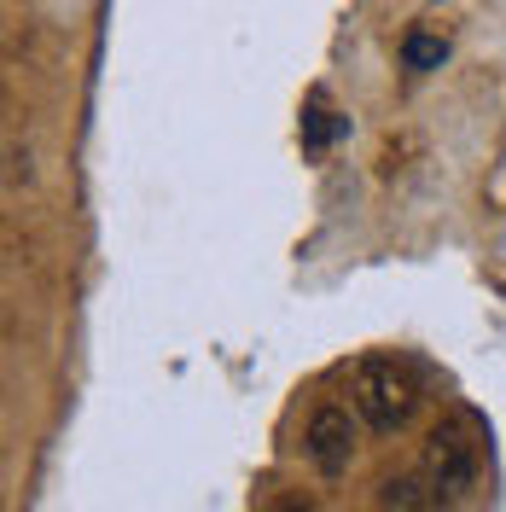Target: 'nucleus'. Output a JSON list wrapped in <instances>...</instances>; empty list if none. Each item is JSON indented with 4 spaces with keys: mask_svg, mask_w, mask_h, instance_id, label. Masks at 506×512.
Returning a JSON list of instances; mask_svg holds the SVG:
<instances>
[{
    "mask_svg": "<svg viewBox=\"0 0 506 512\" xmlns=\"http://www.w3.org/2000/svg\"><path fill=\"white\" fill-rule=\"evenodd\" d=\"M413 402H419V390L413 379L396 367V361H361L355 367V414L367 419L373 431H402L413 419Z\"/></svg>",
    "mask_w": 506,
    "mask_h": 512,
    "instance_id": "1",
    "label": "nucleus"
},
{
    "mask_svg": "<svg viewBox=\"0 0 506 512\" xmlns=\"http://www.w3.org/2000/svg\"><path fill=\"white\" fill-rule=\"evenodd\" d=\"M425 478L437 483V495H466L477 478V448L466 443V431L460 425H437L431 431V443H425Z\"/></svg>",
    "mask_w": 506,
    "mask_h": 512,
    "instance_id": "2",
    "label": "nucleus"
},
{
    "mask_svg": "<svg viewBox=\"0 0 506 512\" xmlns=\"http://www.w3.org/2000/svg\"><path fill=\"white\" fill-rule=\"evenodd\" d=\"M303 448H309V460H315L326 478H338V472L349 466V448H355V425H349L344 408H320V414L309 419Z\"/></svg>",
    "mask_w": 506,
    "mask_h": 512,
    "instance_id": "3",
    "label": "nucleus"
},
{
    "mask_svg": "<svg viewBox=\"0 0 506 512\" xmlns=\"http://www.w3.org/2000/svg\"><path fill=\"white\" fill-rule=\"evenodd\" d=\"M437 501H443V495H437L431 478H390L384 483V507L390 512H431Z\"/></svg>",
    "mask_w": 506,
    "mask_h": 512,
    "instance_id": "4",
    "label": "nucleus"
},
{
    "mask_svg": "<svg viewBox=\"0 0 506 512\" xmlns=\"http://www.w3.org/2000/svg\"><path fill=\"white\" fill-rule=\"evenodd\" d=\"M443 59H448V41H443V35L413 30L408 41H402V64H408V70H437Z\"/></svg>",
    "mask_w": 506,
    "mask_h": 512,
    "instance_id": "5",
    "label": "nucleus"
},
{
    "mask_svg": "<svg viewBox=\"0 0 506 512\" xmlns=\"http://www.w3.org/2000/svg\"><path fill=\"white\" fill-rule=\"evenodd\" d=\"M332 134H344V123H338L332 111H320V105H315V111L303 117V140H309V146H326Z\"/></svg>",
    "mask_w": 506,
    "mask_h": 512,
    "instance_id": "6",
    "label": "nucleus"
}]
</instances>
